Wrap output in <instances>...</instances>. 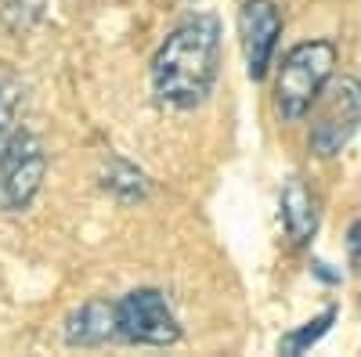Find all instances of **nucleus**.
<instances>
[{"label": "nucleus", "instance_id": "1a4fd4ad", "mask_svg": "<svg viewBox=\"0 0 361 357\" xmlns=\"http://www.w3.org/2000/svg\"><path fill=\"white\" fill-rule=\"evenodd\" d=\"M102 192H109L116 202H141L148 195V177L141 166H134L123 156H112L102 170Z\"/></svg>", "mask_w": 361, "mask_h": 357}, {"label": "nucleus", "instance_id": "6e6552de", "mask_svg": "<svg viewBox=\"0 0 361 357\" xmlns=\"http://www.w3.org/2000/svg\"><path fill=\"white\" fill-rule=\"evenodd\" d=\"M279 210H282V227L286 234L293 238L296 246H307L314 231H318V220H322V210H318V199L314 192L304 184V181H293L282 188V199H279Z\"/></svg>", "mask_w": 361, "mask_h": 357}, {"label": "nucleus", "instance_id": "39448f33", "mask_svg": "<svg viewBox=\"0 0 361 357\" xmlns=\"http://www.w3.org/2000/svg\"><path fill=\"white\" fill-rule=\"evenodd\" d=\"M116 332L137 346H173L180 339V321L159 289H130L116 300Z\"/></svg>", "mask_w": 361, "mask_h": 357}, {"label": "nucleus", "instance_id": "4468645a", "mask_svg": "<svg viewBox=\"0 0 361 357\" xmlns=\"http://www.w3.org/2000/svg\"><path fill=\"white\" fill-rule=\"evenodd\" d=\"M311 271H314V275H318L322 282H329V285H333V282H340V275H336V271H329V263H322V260H318V263L311 267Z\"/></svg>", "mask_w": 361, "mask_h": 357}, {"label": "nucleus", "instance_id": "9d476101", "mask_svg": "<svg viewBox=\"0 0 361 357\" xmlns=\"http://www.w3.org/2000/svg\"><path fill=\"white\" fill-rule=\"evenodd\" d=\"M336 318H340V307L336 303H329L318 318H311V321H304L300 329H293V332H286L282 339H279V353H289V357H300V353H307L322 336H329V329L336 325Z\"/></svg>", "mask_w": 361, "mask_h": 357}, {"label": "nucleus", "instance_id": "7ed1b4c3", "mask_svg": "<svg viewBox=\"0 0 361 357\" xmlns=\"http://www.w3.org/2000/svg\"><path fill=\"white\" fill-rule=\"evenodd\" d=\"M47 152L22 123L0 130V213H25L44 188Z\"/></svg>", "mask_w": 361, "mask_h": 357}, {"label": "nucleus", "instance_id": "f03ea898", "mask_svg": "<svg viewBox=\"0 0 361 357\" xmlns=\"http://www.w3.org/2000/svg\"><path fill=\"white\" fill-rule=\"evenodd\" d=\"M336 62L340 47L333 40H304L282 58V69L275 80V112L286 123H300L311 112L322 87L333 80Z\"/></svg>", "mask_w": 361, "mask_h": 357}, {"label": "nucleus", "instance_id": "423d86ee", "mask_svg": "<svg viewBox=\"0 0 361 357\" xmlns=\"http://www.w3.org/2000/svg\"><path fill=\"white\" fill-rule=\"evenodd\" d=\"M282 29L286 22L275 0H246L238 8V44H243V58H246V76L253 83H260L271 62H275Z\"/></svg>", "mask_w": 361, "mask_h": 357}, {"label": "nucleus", "instance_id": "f257e3e1", "mask_svg": "<svg viewBox=\"0 0 361 357\" xmlns=\"http://www.w3.org/2000/svg\"><path fill=\"white\" fill-rule=\"evenodd\" d=\"M224 29L217 15H192L159 44L152 58V94L170 108H199L221 80Z\"/></svg>", "mask_w": 361, "mask_h": 357}, {"label": "nucleus", "instance_id": "20e7f679", "mask_svg": "<svg viewBox=\"0 0 361 357\" xmlns=\"http://www.w3.org/2000/svg\"><path fill=\"white\" fill-rule=\"evenodd\" d=\"M311 108L314 115L307 130V148L318 159H336L340 152H347V144L361 130V80L357 76L329 80Z\"/></svg>", "mask_w": 361, "mask_h": 357}, {"label": "nucleus", "instance_id": "ddd939ff", "mask_svg": "<svg viewBox=\"0 0 361 357\" xmlns=\"http://www.w3.org/2000/svg\"><path fill=\"white\" fill-rule=\"evenodd\" d=\"M347 253H350V271L361 275V220H354L347 231Z\"/></svg>", "mask_w": 361, "mask_h": 357}, {"label": "nucleus", "instance_id": "0eeeda50", "mask_svg": "<svg viewBox=\"0 0 361 357\" xmlns=\"http://www.w3.org/2000/svg\"><path fill=\"white\" fill-rule=\"evenodd\" d=\"M109 339H119L116 332V303L109 300H87L66 318V343L69 346H102Z\"/></svg>", "mask_w": 361, "mask_h": 357}, {"label": "nucleus", "instance_id": "9b49d317", "mask_svg": "<svg viewBox=\"0 0 361 357\" xmlns=\"http://www.w3.org/2000/svg\"><path fill=\"white\" fill-rule=\"evenodd\" d=\"M47 0H0V25L11 37H25L40 18H44Z\"/></svg>", "mask_w": 361, "mask_h": 357}, {"label": "nucleus", "instance_id": "f8f14e48", "mask_svg": "<svg viewBox=\"0 0 361 357\" xmlns=\"http://www.w3.org/2000/svg\"><path fill=\"white\" fill-rule=\"evenodd\" d=\"M22 101H25V91L15 76H0V130H8L18 123L22 115Z\"/></svg>", "mask_w": 361, "mask_h": 357}]
</instances>
